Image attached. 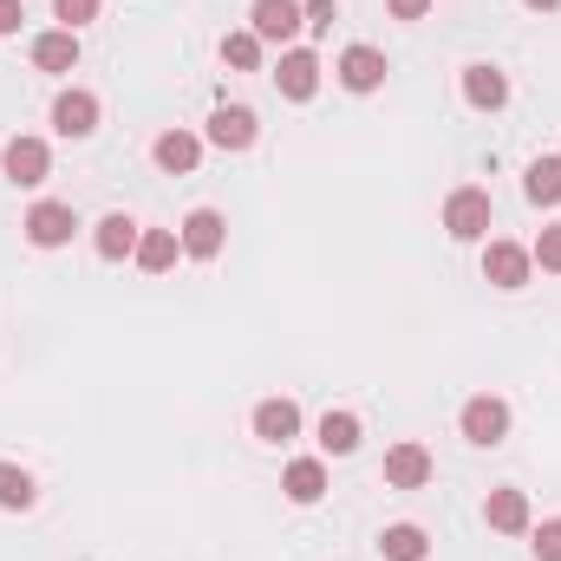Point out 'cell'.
I'll list each match as a JSON object with an SVG mask.
<instances>
[{
	"mask_svg": "<svg viewBox=\"0 0 561 561\" xmlns=\"http://www.w3.org/2000/svg\"><path fill=\"white\" fill-rule=\"evenodd\" d=\"M333 72H340L346 92H379V85H386V53H379V46H346Z\"/></svg>",
	"mask_w": 561,
	"mask_h": 561,
	"instance_id": "9",
	"label": "cell"
},
{
	"mask_svg": "<svg viewBox=\"0 0 561 561\" xmlns=\"http://www.w3.org/2000/svg\"><path fill=\"white\" fill-rule=\"evenodd\" d=\"M280 490H287L294 503H320V496H327V463H320V457H294L287 477H280Z\"/></svg>",
	"mask_w": 561,
	"mask_h": 561,
	"instance_id": "19",
	"label": "cell"
},
{
	"mask_svg": "<svg viewBox=\"0 0 561 561\" xmlns=\"http://www.w3.org/2000/svg\"><path fill=\"white\" fill-rule=\"evenodd\" d=\"M275 85H280V99L307 105V99L320 92V59H313L307 46H287V53H280V66H275Z\"/></svg>",
	"mask_w": 561,
	"mask_h": 561,
	"instance_id": "8",
	"label": "cell"
},
{
	"mask_svg": "<svg viewBox=\"0 0 561 561\" xmlns=\"http://www.w3.org/2000/svg\"><path fill=\"white\" fill-rule=\"evenodd\" d=\"M176 242H183V255L216 262V255H222V242H229V222H222L216 209H190V216H183V229H176Z\"/></svg>",
	"mask_w": 561,
	"mask_h": 561,
	"instance_id": "5",
	"label": "cell"
},
{
	"mask_svg": "<svg viewBox=\"0 0 561 561\" xmlns=\"http://www.w3.org/2000/svg\"><path fill=\"white\" fill-rule=\"evenodd\" d=\"M379 556H386V561H424V556H431V542H424L419 523H392V529L379 536Z\"/></svg>",
	"mask_w": 561,
	"mask_h": 561,
	"instance_id": "21",
	"label": "cell"
},
{
	"mask_svg": "<svg viewBox=\"0 0 561 561\" xmlns=\"http://www.w3.org/2000/svg\"><path fill=\"white\" fill-rule=\"evenodd\" d=\"M300 20H307L313 33H333V20H340V7H333V0H300Z\"/></svg>",
	"mask_w": 561,
	"mask_h": 561,
	"instance_id": "28",
	"label": "cell"
},
{
	"mask_svg": "<svg viewBox=\"0 0 561 561\" xmlns=\"http://www.w3.org/2000/svg\"><path fill=\"white\" fill-rule=\"evenodd\" d=\"M424 483H431V450L412 444V437L392 444L386 450V490H424Z\"/></svg>",
	"mask_w": 561,
	"mask_h": 561,
	"instance_id": "11",
	"label": "cell"
},
{
	"mask_svg": "<svg viewBox=\"0 0 561 561\" xmlns=\"http://www.w3.org/2000/svg\"><path fill=\"white\" fill-rule=\"evenodd\" d=\"M457 424H463V437H470V444H483V450H496V444L510 437V405L483 392V399H470V405H463V419H457Z\"/></svg>",
	"mask_w": 561,
	"mask_h": 561,
	"instance_id": "7",
	"label": "cell"
},
{
	"mask_svg": "<svg viewBox=\"0 0 561 561\" xmlns=\"http://www.w3.org/2000/svg\"><path fill=\"white\" fill-rule=\"evenodd\" d=\"M294 431H300V405L294 399H262L255 405V437L262 444H287Z\"/></svg>",
	"mask_w": 561,
	"mask_h": 561,
	"instance_id": "17",
	"label": "cell"
},
{
	"mask_svg": "<svg viewBox=\"0 0 561 561\" xmlns=\"http://www.w3.org/2000/svg\"><path fill=\"white\" fill-rule=\"evenodd\" d=\"M490 529H503V536H523L529 529V496L523 490H490Z\"/></svg>",
	"mask_w": 561,
	"mask_h": 561,
	"instance_id": "20",
	"label": "cell"
},
{
	"mask_svg": "<svg viewBox=\"0 0 561 561\" xmlns=\"http://www.w3.org/2000/svg\"><path fill=\"white\" fill-rule=\"evenodd\" d=\"M392 7V20H424L431 13V0H386Z\"/></svg>",
	"mask_w": 561,
	"mask_h": 561,
	"instance_id": "31",
	"label": "cell"
},
{
	"mask_svg": "<svg viewBox=\"0 0 561 561\" xmlns=\"http://www.w3.org/2000/svg\"><path fill=\"white\" fill-rule=\"evenodd\" d=\"M523 190H529V203H561V157H536L529 163V176H523Z\"/></svg>",
	"mask_w": 561,
	"mask_h": 561,
	"instance_id": "23",
	"label": "cell"
},
{
	"mask_svg": "<svg viewBox=\"0 0 561 561\" xmlns=\"http://www.w3.org/2000/svg\"><path fill=\"white\" fill-rule=\"evenodd\" d=\"M536 556H542V561H561V516H549V523L536 529Z\"/></svg>",
	"mask_w": 561,
	"mask_h": 561,
	"instance_id": "29",
	"label": "cell"
},
{
	"mask_svg": "<svg viewBox=\"0 0 561 561\" xmlns=\"http://www.w3.org/2000/svg\"><path fill=\"white\" fill-rule=\"evenodd\" d=\"M222 66L255 72V66H262V39H255V33H229V39H222Z\"/></svg>",
	"mask_w": 561,
	"mask_h": 561,
	"instance_id": "25",
	"label": "cell"
},
{
	"mask_svg": "<svg viewBox=\"0 0 561 561\" xmlns=\"http://www.w3.org/2000/svg\"><path fill=\"white\" fill-rule=\"evenodd\" d=\"M20 20H26V7H20V0H0V39H13Z\"/></svg>",
	"mask_w": 561,
	"mask_h": 561,
	"instance_id": "30",
	"label": "cell"
},
{
	"mask_svg": "<svg viewBox=\"0 0 561 561\" xmlns=\"http://www.w3.org/2000/svg\"><path fill=\"white\" fill-rule=\"evenodd\" d=\"M150 157H157L170 176H190V170L203 163V138H196V131H163V138L150 144Z\"/></svg>",
	"mask_w": 561,
	"mask_h": 561,
	"instance_id": "15",
	"label": "cell"
},
{
	"mask_svg": "<svg viewBox=\"0 0 561 561\" xmlns=\"http://www.w3.org/2000/svg\"><path fill=\"white\" fill-rule=\"evenodd\" d=\"M523 7H536V13H549V7H561V0H523Z\"/></svg>",
	"mask_w": 561,
	"mask_h": 561,
	"instance_id": "32",
	"label": "cell"
},
{
	"mask_svg": "<svg viewBox=\"0 0 561 561\" xmlns=\"http://www.w3.org/2000/svg\"><path fill=\"white\" fill-rule=\"evenodd\" d=\"M0 176L13 183V190H39L46 176H53V150L39 138H7V150H0Z\"/></svg>",
	"mask_w": 561,
	"mask_h": 561,
	"instance_id": "1",
	"label": "cell"
},
{
	"mask_svg": "<svg viewBox=\"0 0 561 561\" xmlns=\"http://www.w3.org/2000/svg\"><path fill=\"white\" fill-rule=\"evenodd\" d=\"M444 229H450V242H483L490 236V196L483 190H450L444 196Z\"/></svg>",
	"mask_w": 561,
	"mask_h": 561,
	"instance_id": "2",
	"label": "cell"
},
{
	"mask_svg": "<svg viewBox=\"0 0 561 561\" xmlns=\"http://www.w3.org/2000/svg\"><path fill=\"white\" fill-rule=\"evenodd\" d=\"M463 99H470L477 112H503V105H510V79H503L496 66H463Z\"/></svg>",
	"mask_w": 561,
	"mask_h": 561,
	"instance_id": "13",
	"label": "cell"
},
{
	"mask_svg": "<svg viewBox=\"0 0 561 561\" xmlns=\"http://www.w3.org/2000/svg\"><path fill=\"white\" fill-rule=\"evenodd\" d=\"M53 13H59V26H66V33H79V26H92V20H99V0H53Z\"/></svg>",
	"mask_w": 561,
	"mask_h": 561,
	"instance_id": "26",
	"label": "cell"
},
{
	"mask_svg": "<svg viewBox=\"0 0 561 561\" xmlns=\"http://www.w3.org/2000/svg\"><path fill=\"white\" fill-rule=\"evenodd\" d=\"M320 450H327V457H353V450H359V419H353V412H327V419H320Z\"/></svg>",
	"mask_w": 561,
	"mask_h": 561,
	"instance_id": "22",
	"label": "cell"
},
{
	"mask_svg": "<svg viewBox=\"0 0 561 561\" xmlns=\"http://www.w3.org/2000/svg\"><path fill=\"white\" fill-rule=\"evenodd\" d=\"M20 229H26V242H33V249H66V242H72V229H79V216H72L66 203H33Z\"/></svg>",
	"mask_w": 561,
	"mask_h": 561,
	"instance_id": "4",
	"label": "cell"
},
{
	"mask_svg": "<svg viewBox=\"0 0 561 561\" xmlns=\"http://www.w3.org/2000/svg\"><path fill=\"white\" fill-rule=\"evenodd\" d=\"M33 66H39V72H72V66H79V33H66V26L39 33V39H33Z\"/></svg>",
	"mask_w": 561,
	"mask_h": 561,
	"instance_id": "16",
	"label": "cell"
},
{
	"mask_svg": "<svg viewBox=\"0 0 561 561\" xmlns=\"http://www.w3.org/2000/svg\"><path fill=\"white\" fill-rule=\"evenodd\" d=\"M53 131H59V138H92V131H99V99L79 92V85L59 92V99H53Z\"/></svg>",
	"mask_w": 561,
	"mask_h": 561,
	"instance_id": "10",
	"label": "cell"
},
{
	"mask_svg": "<svg viewBox=\"0 0 561 561\" xmlns=\"http://www.w3.org/2000/svg\"><path fill=\"white\" fill-rule=\"evenodd\" d=\"M138 222H131V216H125V209H112V216H105V222H99V236H92V242H99V255H105V262H131V255H138Z\"/></svg>",
	"mask_w": 561,
	"mask_h": 561,
	"instance_id": "14",
	"label": "cell"
},
{
	"mask_svg": "<svg viewBox=\"0 0 561 561\" xmlns=\"http://www.w3.org/2000/svg\"><path fill=\"white\" fill-rule=\"evenodd\" d=\"M529 268H536V262H529V249H523V242H490V249H483V280H490V287H503V294L529 287Z\"/></svg>",
	"mask_w": 561,
	"mask_h": 561,
	"instance_id": "6",
	"label": "cell"
},
{
	"mask_svg": "<svg viewBox=\"0 0 561 561\" xmlns=\"http://www.w3.org/2000/svg\"><path fill=\"white\" fill-rule=\"evenodd\" d=\"M255 138H262V125H255L249 105H216V118H209V144L216 150H249Z\"/></svg>",
	"mask_w": 561,
	"mask_h": 561,
	"instance_id": "12",
	"label": "cell"
},
{
	"mask_svg": "<svg viewBox=\"0 0 561 561\" xmlns=\"http://www.w3.org/2000/svg\"><path fill=\"white\" fill-rule=\"evenodd\" d=\"M33 503H39L33 477H26L20 463H0V510H33Z\"/></svg>",
	"mask_w": 561,
	"mask_h": 561,
	"instance_id": "24",
	"label": "cell"
},
{
	"mask_svg": "<svg viewBox=\"0 0 561 561\" xmlns=\"http://www.w3.org/2000/svg\"><path fill=\"white\" fill-rule=\"evenodd\" d=\"M529 262H536V268H549V275H561V229H542V236H536Z\"/></svg>",
	"mask_w": 561,
	"mask_h": 561,
	"instance_id": "27",
	"label": "cell"
},
{
	"mask_svg": "<svg viewBox=\"0 0 561 561\" xmlns=\"http://www.w3.org/2000/svg\"><path fill=\"white\" fill-rule=\"evenodd\" d=\"M176 255H183V242H176V229H144L138 236V262L144 275H163V268H176Z\"/></svg>",
	"mask_w": 561,
	"mask_h": 561,
	"instance_id": "18",
	"label": "cell"
},
{
	"mask_svg": "<svg viewBox=\"0 0 561 561\" xmlns=\"http://www.w3.org/2000/svg\"><path fill=\"white\" fill-rule=\"evenodd\" d=\"M300 26H307V20H300V0H255V7H249V33H255L262 46H287Z\"/></svg>",
	"mask_w": 561,
	"mask_h": 561,
	"instance_id": "3",
	"label": "cell"
}]
</instances>
